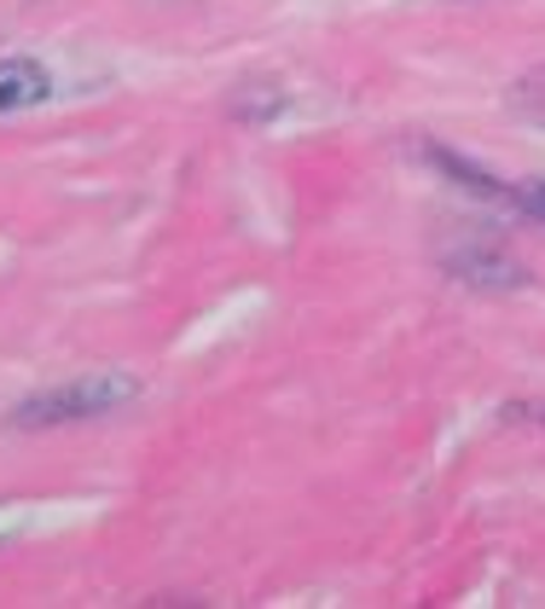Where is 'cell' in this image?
I'll use <instances>...</instances> for the list:
<instances>
[{
	"mask_svg": "<svg viewBox=\"0 0 545 609\" xmlns=\"http://www.w3.org/2000/svg\"><path fill=\"white\" fill-rule=\"evenodd\" d=\"M47 99V70L35 58H7L0 65V111H18V105H42Z\"/></svg>",
	"mask_w": 545,
	"mask_h": 609,
	"instance_id": "obj_3",
	"label": "cell"
},
{
	"mask_svg": "<svg viewBox=\"0 0 545 609\" xmlns=\"http://www.w3.org/2000/svg\"><path fill=\"white\" fill-rule=\"evenodd\" d=\"M18 528H24V511H18V505H0V545H7Z\"/></svg>",
	"mask_w": 545,
	"mask_h": 609,
	"instance_id": "obj_4",
	"label": "cell"
},
{
	"mask_svg": "<svg viewBox=\"0 0 545 609\" xmlns=\"http://www.w3.org/2000/svg\"><path fill=\"white\" fill-rule=\"evenodd\" d=\"M511 418H529V424H545V406H511Z\"/></svg>",
	"mask_w": 545,
	"mask_h": 609,
	"instance_id": "obj_5",
	"label": "cell"
},
{
	"mask_svg": "<svg viewBox=\"0 0 545 609\" xmlns=\"http://www.w3.org/2000/svg\"><path fill=\"white\" fill-rule=\"evenodd\" d=\"M447 268H453L464 284H481V291H516V284L529 279L504 250H453Z\"/></svg>",
	"mask_w": 545,
	"mask_h": 609,
	"instance_id": "obj_2",
	"label": "cell"
},
{
	"mask_svg": "<svg viewBox=\"0 0 545 609\" xmlns=\"http://www.w3.org/2000/svg\"><path fill=\"white\" fill-rule=\"evenodd\" d=\"M522 203H529L534 215H545V187H534V192H522Z\"/></svg>",
	"mask_w": 545,
	"mask_h": 609,
	"instance_id": "obj_6",
	"label": "cell"
},
{
	"mask_svg": "<svg viewBox=\"0 0 545 609\" xmlns=\"http://www.w3.org/2000/svg\"><path fill=\"white\" fill-rule=\"evenodd\" d=\"M139 395V383L123 372H99V377H76L65 390L30 395L24 406H12V430H47V424H76V418H105L116 406H128Z\"/></svg>",
	"mask_w": 545,
	"mask_h": 609,
	"instance_id": "obj_1",
	"label": "cell"
}]
</instances>
